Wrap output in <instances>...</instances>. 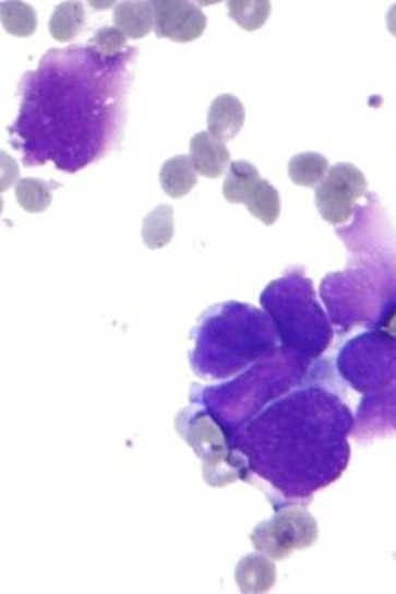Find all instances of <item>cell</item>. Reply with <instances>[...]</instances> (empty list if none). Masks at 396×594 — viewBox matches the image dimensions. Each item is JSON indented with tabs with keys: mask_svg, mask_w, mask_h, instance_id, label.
<instances>
[{
	"mask_svg": "<svg viewBox=\"0 0 396 594\" xmlns=\"http://www.w3.org/2000/svg\"><path fill=\"white\" fill-rule=\"evenodd\" d=\"M235 578L241 593L259 594L271 591L277 575H275V566L271 557L255 554L240 560V563L236 566Z\"/></svg>",
	"mask_w": 396,
	"mask_h": 594,
	"instance_id": "52a82bcc",
	"label": "cell"
},
{
	"mask_svg": "<svg viewBox=\"0 0 396 594\" xmlns=\"http://www.w3.org/2000/svg\"><path fill=\"white\" fill-rule=\"evenodd\" d=\"M17 204L26 212L47 211L51 204V188L45 181L36 178H24L16 187Z\"/></svg>",
	"mask_w": 396,
	"mask_h": 594,
	"instance_id": "e0dca14e",
	"label": "cell"
},
{
	"mask_svg": "<svg viewBox=\"0 0 396 594\" xmlns=\"http://www.w3.org/2000/svg\"><path fill=\"white\" fill-rule=\"evenodd\" d=\"M190 159L199 175L214 180L224 175L231 156L223 141L214 138L213 133L201 132L190 141Z\"/></svg>",
	"mask_w": 396,
	"mask_h": 594,
	"instance_id": "5b68a950",
	"label": "cell"
},
{
	"mask_svg": "<svg viewBox=\"0 0 396 594\" xmlns=\"http://www.w3.org/2000/svg\"><path fill=\"white\" fill-rule=\"evenodd\" d=\"M154 28L159 38L177 44H190L201 38L207 28V17L201 8L187 0L154 2Z\"/></svg>",
	"mask_w": 396,
	"mask_h": 594,
	"instance_id": "277c9868",
	"label": "cell"
},
{
	"mask_svg": "<svg viewBox=\"0 0 396 594\" xmlns=\"http://www.w3.org/2000/svg\"><path fill=\"white\" fill-rule=\"evenodd\" d=\"M208 133L219 141H232L244 126V108L231 94H220L214 99L207 117Z\"/></svg>",
	"mask_w": 396,
	"mask_h": 594,
	"instance_id": "8992f818",
	"label": "cell"
},
{
	"mask_svg": "<svg viewBox=\"0 0 396 594\" xmlns=\"http://www.w3.org/2000/svg\"><path fill=\"white\" fill-rule=\"evenodd\" d=\"M84 21H86V14L81 2H62L51 14L50 35L62 44L71 41L83 32Z\"/></svg>",
	"mask_w": 396,
	"mask_h": 594,
	"instance_id": "7c38bea8",
	"label": "cell"
},
{
	"mask_svg": "<svg viewBox=\"0 0 396 594\" xmlns=\"http://www.w3.org/2000/svg\"><path fill=\"white\" fill-rule=\"evenodd\" d=\"M365 190L368 180L361 169L350 163H338L329 168L316 188V207L323 221L329 224L347 223Z\"/></svg>",
	"mask_w": 396,
	"mask_h": 594,
	"instance_id": "3957f363",
	"label": "cell"
},
{
	"mask_svg": "<svg viewBox=\"0 0 396 594\" xmlns=\"http://www.w3.org/2000/svg\"><path fill=\"white\" fill-rule=\"evenodd\" d=\"M271 9L268 0H231L228 2L229 17L247 32H256L262 28L271 16Z\"/></svg>",
	"mask_w": 396,
	"mask_h": 594,
	"instance_id": "2e32d148",
	"label": "cell"
},
{
	"mask_svg": "<svg viewBox=\"0 0 396 594\" xmlns=\"http://www.w3.org/2000/svg\"><path fill=\"white\" fill-rule=\"evenodd\" d=\"M196 177H199V173H196L190 156H177L166 161L163 165L159 180H161L165 193L173 199H181L192 192L196 185Z\"/></svg>",
	"mask_w": 396,
	"mask_h": 594,
	"instance_id": "9c48e42d",
	"label": "cell"
},
{
	"mask_svg": "<svg viewBox=\"0 0 396 594\" xmlns=\"http://www.w3.org/2000/svg\"><path fill=\"white\" fill-rule=\"evenodd\" d=\"M386 26H388V32L396 38V4H393L392 9L388 11V16H386Z\"/></svg>",
	"mask_w": 396,
	"mask_h": 594,
	"instance_id": "d6986e66",
	"label": "cell"
},
{
	"mask_svg": "<svg viewBox=\"0 0 396 594\" xmlns=\"http://www.w3.org/2000/svg\"><path fill=\"white\" fill-rule=\"evenodd\" d=\"M178 430L190 442L195 453L204 460V478L211 485H226L235 482L238 475V463L231 462L228 444L224 441L223 432L214 420L205 415H195L190 420L180 417Z\"/></svg>",
	"mask_w": 396,
	"mask_h": 594,
	"instance_id": "7a4b0ae2",
	"label": "cell"
},
{
	"mask_svg": "<svg viewBox=\"0 0 396 594\" xmlns=\"http://www.w3.org/2000/svg\"><path fill=\"white\" fill-rule=\"evenodd\" d=\"M319 539V524L301 508H286L274 520L259 524L252 533L256 551L274 560H284L295 550L310 548Z\"/></svg>",
	"mask_w": 396,
	"mask_h": 594,
	"instance_id": "6da1fadb",
	"label": "cell"
},
{
	"mask_svg": "<svg viewBox=\"0 0 396 594\" xmlns=\"http://www.w3.org/2000/svg\"><path fill=\"white\" fill-rule=\"evenodd\" d=\"M329 171L328 159L319 153L296 154L289 161V178L299 187H314Z\"/></svg>",
	"mask_w": 396,
	"mask_h": 594,
	"instance_id": "4fadbf2b",
	"label": "cell"
},
{
	"mask_svg": "<svg viewBox=\"0 0 396 594\" xmlns=\"http://www.w3.org/2000/svg\"><path fill=\"white\" fill-rule=\"evenodd\" d=\"M171 205H159L144 221L142 238L149 250L168 247L175 235V217Z\"/></svg>",
	"mask_w": 396,
	"mask_h": 594,
	"instance_id": "8fae6325",
	"label": "cell"
},
{
	"mask_svg": "<svg viewBox=\"0 0 396 594\" xmlns=\"http://www.w3.org/2000/svg\"><path fill=\"white\" fill-rule=\"evenodd\" d=\"M0 21L11 35L26 38L36 32V12L32 5L21 0H9L0 4Z\"/></svg>",
	"mask_w": 396,
	"mask_h": 594,
	"instance_id": "9a60e30c",
	"label": "cell"
},
{
	"mask_svg": "<svg viewBox=\"0 0 396 594\" xmlns=\"http://www.w3.org/2000/svg\"><path fill=\"white\" fill-rule=\"evenodd\" d=\"M260 180L255 166L248 161H232L223 185L224 199L231 204H244Z\"/></svg>",
	"mask_w": 396,
	"mask_h": 594,
	"instance_id": "30bf717a",
	"label": "cell"
},
{
	"mask_svg": "<svg viewBox=\"0 0 396 594\" xmlns=\"http://www.w3.org/2000/svg\"><path fill=\"white\" fill-rule=\"evenodd\" d=\"M115 26L129 38L141 39L149 35L154 26V2L129 0L115 5Z\"/></svg>",
	"mask_w": 396,
	"mask_h": 594,
	"instance_id": "ba28073f",
	"label": "cell"
},
{
	"mask_svg": "<svg viewBox=\"0 0 396 594\" xmlns=\"http://www.w3.org/2000/svg\"><path fill=\"white\" fill-rule=\"evenodd\" d=\"M127 35L122 29L117 28V26H108V28L99 29L93 39H91V45L96 47V50L105 57L117 56L118 51L125 48Z\"/></svg>",
	"mask_w": 396,
	"mask_h": 594,
	"instance_id": "ac0fdd59",
	"label": "cell"
},
{
	"mask_svg": "<svg viewBox=\"0 0 396 594\" xmlns=\"http://www.w3.org/2000/svg\"><path fill=\"white\" fill-rule=\"evenodd\" d=\"M244 205H247L248 211L255 215L256 219L262 221L267 226H272V224L277 223V219H279V192L267 180L259 181V185L253 188V192L250 193Z\"/></svg>",
	"mask_w": 396,
	"mask_h": 594,
	"instance_id": "5bb4252c",
	"label": "cell"
}]
</instances>
